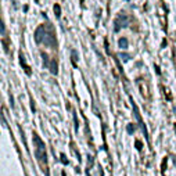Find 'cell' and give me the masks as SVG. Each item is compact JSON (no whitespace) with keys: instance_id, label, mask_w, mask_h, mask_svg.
<instances>
[{"instance_id":"obj_2","label":"cell","mask_w":176,"mask_h":176,"mask_svg":"<svg viewBox=\"0 0 176 176\" xmlns=\"http://www.w3.org/2000/svg\"><path fill=\"white\" fill-rule=\"evenodd\" d=\"M34 142H35V146H36V158L42 164L46 165V162H47V154H46L45 143L40 140V137H38L36 133H34Z\"/></svg>"},{"instance_id":"obj_10","label":"cell","mask_w":176,"mask_h":176,"mask_svg":"<svg viewBox=\"0 0 176 176\" xmlns=\"http://www.w3.org/2000/svg\"><path fill=\"white\" fill-rule=\"evenodd\" d=\"M121 57H122V58L125 60V61H126V60H129V58H130V56H126V54H123V53L121 54Z\"/></svg>"},{"instance_id":"obj_4","label":"cell","mask_w":176,"mask_h":176,"mask_svg":"<svg viewBox=\"0 0 176 176\" xmlns=\"http://www.w3.org/2000/svg\"><path fill=\"white\" fill-rule=\"evenodd\" d=\"M42 57H43V60H45V64L47 65L49 68H50V71H51V72H53V74H57V71H58V70H57V62L54 61V60H53V61H50V62H49L47 54H46V53H42Z\"/></svg>"},{"instance_id":"obj_5","label":"cell","mask_w":176,"mask_h":176,"mask_svg":"<svg viewBox=\"0 0 176 176\" xmlns=\"http://www.w3.org/2000/svg\"><path fill=\"white\" fill-rule=\"evenodd\" d=\"M118 43H119V47H121V49H128V46H129L128 40H126L125 38H121L119 42H118Z\"/></svg>"},{"instance_id":"obj_7","label":"cell","mask_w":176,"mask_h":176,"mask_svg":"<svg viewBox=\"0 0 176 176\" xmlns=\"http://www.w3.org/2000/svg\"><path fill=\"white\" fill-rule=\"evenodd\" d=\"M133 130H134V125H133V123H129V125H128V132H129V133H133Z\"/></svg>"},{"instance_id":"obj_11","label":"cell","mask_w":176,"mask_h":176,"mask_svg":"<svg viewBox=\"0 0 176 176\" xmlns=\"http://www.w3.org/2000/svg\"><path fill=\"white\" fill-rule=\"evenodd\" d=\"M136 148L137 150H142V143L140 142H136Z\"/></svg>"},{"instance_id":"obj_1","label":"cell","mask_w":176,"mask_h":176,"mask_svg":"<svg viewBox=\"0 0 176 176\" xmlns=\"http://www.w3.org/2000/svg\"><path fill=\"white\" fill-rule=\"evenodd\" d=\"M35 40L36 43H43L46 45L47 47H56L57 43H56V36H54L53 31L49 29V26L46 25H40L38 26L36 32H35Z\"/></svg>"},{"instance_id":"obj_12","label":"cell","mask_w":176,"mask_h":176,"mask_svg":"<svg viewBox=\"0 0 176 176\" xmlns=\"http://www.w3.org/2000/svg\"><path fill=\"white\" fill-rule=\"evenodd\" d=\"M61 159H62V162H64V164H68V161H67V158H65L64 154H61Z\"/></svg>"},{"instance_id":"obj_3","label":"cell","mask_w":176,"mask_h":176,"mask_svg":"<svg viewBox=\"0 0 176 176\" xmlns=\"http://www.w3.org/2000/svg\"><path fill=\"white\" fill-rule=\"evenodd\" d=\"M129 21H128V17H126L123 13H121L119 15H117V18H115V25H114V31L115 32H119L122 28H125V26H128Z\"/></svg>"},{"instance_id":"obj_6","label":"cell","mask_w":176,"mask_h":176,"mask_svg":"<svg viewBox=\"0 0 176 176\" xmlns=\"http://www.w3.org/2000/svg\"><path fill=\"white\" fill-rule=\"evenodd\" d=\"M20 61H21V64H22V67H24V70H25V72H26V74H31V68L26 67V64L24 62V57H22V56H20Z\"/></svg>"},{"instance_id":"obj_8","label":"cell","mask_w":176,"mask_h":176,"mask_svg":"<svg viewBox=\"0 0 176 176\" xmlns=\"http://www.w3.org/2000/svg\"><path fill=\"white\" fill-rule=\"evenodd\" d=\"M54 11H56V15H57V18H58L60 17V6H58V4L54 6Z\"/></svg>"},{"instance_id":"obj_9","label":"cell","mask_w":176,"mask_h":176,"mask_svg":"<svg viewBox=\"0 0 176 176\" xmlns=\"http://www.w3.org/2000/svg\"><path fill=\"white\" fill-rule=\"evenodd\" d=\"M0 26H2V35H4V34H6V29H4V22H3V21H2Z\"/></svg>"}]
</instances>
